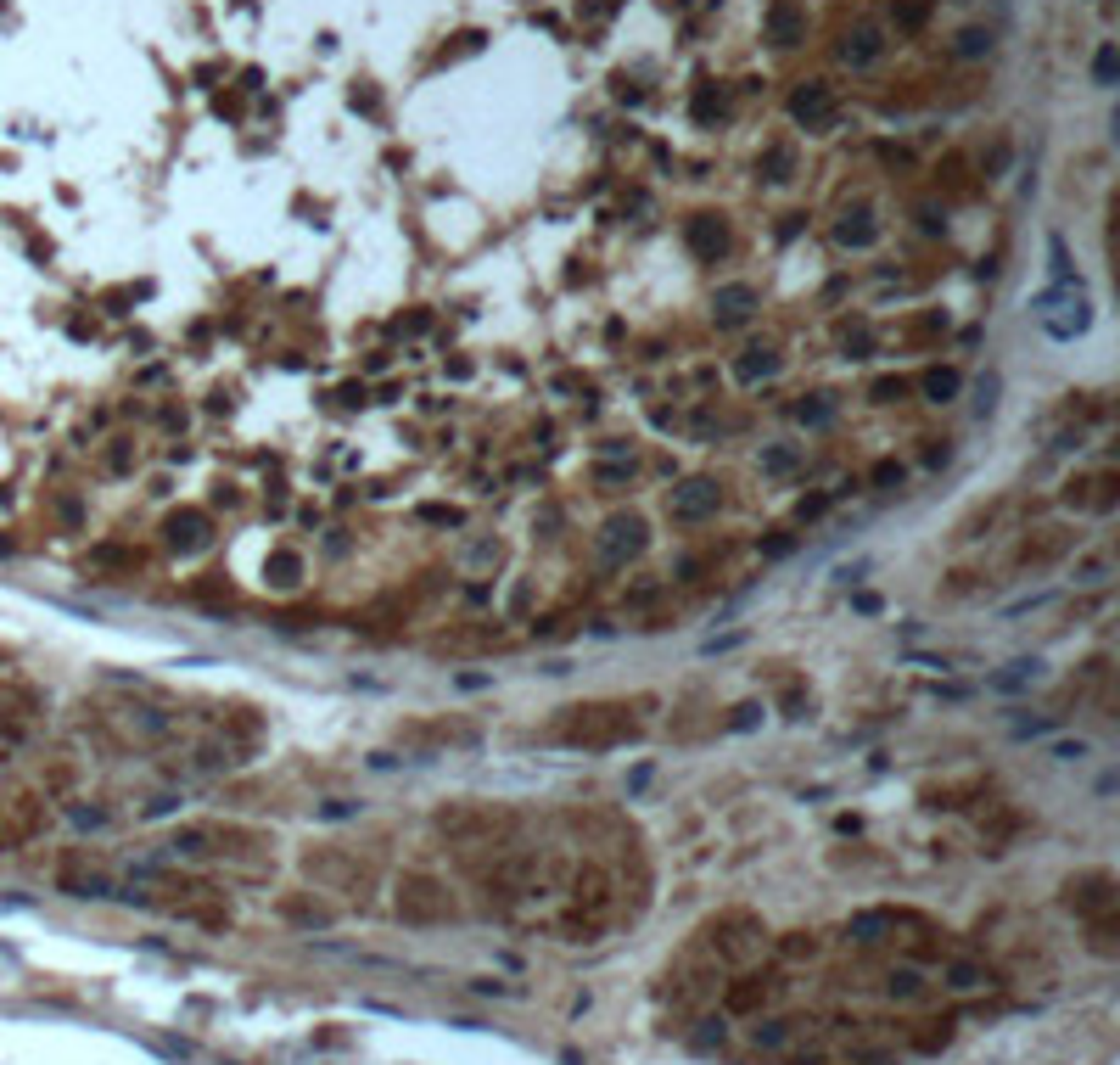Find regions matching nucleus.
<instances>
[{
	"mask_svg": "<svg viewBox=\"0 0 1120 1065\" xmlns=\"http://www.w3.org/2000/svg\"><path fill=\"white\" fill-rule=\"evenodd\" d=\"M1053 757H1059V763H1076V757H1087V741H1053Z\"/></svg>",
	"mask_w": 1120,
	"mask_h": 1065,
	"instance_id": "obj_43",
	"label": "nucleus"
},
{
	"mask_svg": "<svg viewBox=\"0 0 1120 1065\" xmlns=\"http://www.w3.org/2000/svg\"><path fill=\"white\" fill-rule=\"evenodd\" d=\"M23 741H28V718L0 707V746H23Z\"/></svg>",
	"mask_w": 1120,
	"mask_h": 1065,
	"instance_id": "obj_28",
	"label": "nucleus"
},
{
	"mask_svg": "<svg viewBox=\"0 0 1120 1065\" xmlns=\"http://www.w3.org/2000/svg\"><path fill=\"white\" fill-rule=\"evenodd\" d=\"M68 819L79 824V830H101V824H107V808H84V802H73Z\"/></svg>",
	"mask_w": 1120,
	"mask_h": 1065,
	"instance_id": "obj_35",
	"label": "nucleus"
},
{
	"mask_svg": "<svg viewBox=\"0 0 1120 1065\" xmlns=\"http://www.w3.org/2000/svg\"><path fill=\"white\" fill-rule=\"evenodd\" d=\"M846 1065H896V1054L891 1049H857Z\"/></svg>",
	"mask_w": 1120,
	"mask_h": 1065,
	"instance_id": "obj_40",
	"label": "nucleus"
},
{
	"mask_svg": "<svg viewBox=\"0 0 1120 1065\" xmlns=\"http://www.w3.org/2000/svg\"><path fill=\"white\" fill-rule=\"evenodd\" d=\"M420 522H432V527H459L465 522V511H454V505H420Z\"/></svg>",
	"mask_w": 1120,
	"mask_h": 1065,
	"instance_id": "obj_32",
	"label": "nucleus"
},
{
	"mask_svg": "<svg viewBox=\"0 0 1120 1065\" xmlns=\"http://www.w3.org/2000/svg\"><path fill=\"white\" fill-rule=\"evenodd\" d=\"M885 993H891V998H918L924 982H918V971H891V976H885Z\"/></svg>",
	"mask_w": 1120,
	"mask_h": 1065,
	"instance_id": "obj_29",
	"label": "nucleus"
},
{
	"mask_svg": "<svg viewBox=\"0 0 1120 1065\" xmlns=\"http://www.w3.org/2000/svg\"><path fill=\"white\" fill-rule=\"evenodd\" d=\"M639 729L628 718V707H566V724L554 729L560 746H588V752H605L617 741H634Z\"/></svg>",
	"mask_w": 1120,
	"mask_h": 1065,
	"instance_id": "obj_1",
	"label": "nucleus"
},
{
	"mask_svg": "<svg viewBox=\"0 0 1120 1065\" xmlns=\"http://www.w3.org/2000/svg\"><path fill=\"white\" fill-rule=\"evenodd\" d=\"M756 466H762V477H796L801 472V449L796 444H762Z\"/></svg>",
	"mask_w": 1120,
	"mask_h": 1065,
	"instance_id": "obj_17",
	"label": "nucleus"
},
{
	"mask_svg": "<svg viewBox=\"0 0 1120 1065\" xmlns=\"http://www.w3.org/2000/svg\"><path fill=\"white\" fill-rule=\"evenodd\" d=\"M930 337H947V314H941V309L918 314V320L907 325V342H930Z\"/></svg>",
	"mask_w": 1120,
	"mask_h": 1065,
	"instance_id": "obj_26",
	"label": "nucleus"
},
{
	"mask_svg": "<svg viewBox=\"0 0 1120 1065\" xmlns=\"http://www.w3.org/2000/svg\"><path fill=\"white\" fill-rule=\"evenodd\" d=\"M12 550H17V544H12V539H6V533H0V555H12Z\"/></svg>",
	"mask_w": 1120,
	"mask_h": 1065,
	"instance_id": "obj_47",
	"label": "nucleus"
},
{
	"mask_svg": "<svg viewBox=\"0 0 1120 1065\" xmlns=\"http://www.w3.org/2000/svg\"><path fill=\"white\" fill-rule=\"evenodd\" d=\"M756 309H762V292H756L751 281H723L712 292V320L717 325H740V320H751Z\"/></svg>",
	"mask_w": 1120,
	"mask_h": 1065,
	"instance_id": "obj_5",
	"label": "nucleus"
},
{
	"mask_svg": "<svg viewBox=\"0 0 1120 1065\" xmlns=\"http://www.w3.org/2000/svg\"><path fill=\"white\" fill-rule=\"evenodd\" d=\"M717 511H723V483H717V477H684V483L667 494V516H673L678 527H701V522H712Z\"/></svg>",
	"mask_w": 1120,
	"mask_h": 1065,
	"instance_id": "obj_2",
	"label": "nucleus"
},
{
	"mask_svg": "<svg viewBox=\"0 0 1120 1065\" xmlns=\"http://www.w3.org/2000/svg\"><path fill=\"white\" fill-rule=\"evenodd\" d=\"M907 392H913V376H874L868 381V398H874V404H896Z\"/></svg>",
	"mask_w": 1120,
	"mask_h": 1065,
	"instance_id": "obj_23",
	"label": "nucleus"
},
{
	"mask_svg": "<svg viewBox=\"0 0 1120 1065\" xmlns=\"http://www.w3.org/2000/svg\"><path fill=\"white\" fill-rule=\"evenodd\" d=\"M784 370V353L773 348V342H751V348L734 359V381H745V387H756V381H773Z\"/></svg>",
	"mask_w": 1120,
	"mask_h": 1065,
	"instance_id": "obj_10",
	"label": "nucleus"
},
{
	"mask_svg": "<svg viewBox=\"0 0 1120 1065\" xmlns=\"http://www.w3.org/2000/svg\"><path fill=\"white\" fill-rule=\"evenodd\" d=\"M645 550H650L645 516H634V511H617L605 527H600V561H605L611 572H617V567H628V561H639Z\"/></svg>",
	"mask_w": 1120,
	"mask_h": 1065,
	"instance_id": "obj_3",
	"label": "nucleus"
},
{
	"mask_svg": "<svg viewBox=\"0 0 1120 1065\" xmlns=\"http://www.w3.org/2000/svg\"><path fill=\"white\" fill-rule=\"evenodd\" d=\"M952 51H958V56H986V51H992V34H986V28H964Z\"/></svg>",
	"mask_w": 1120,
	"mask_h": 1065,
	"instance_id": "obj_31",
	"label": "nucleus"
},
{
	"mask_svg": "<svg viewBox=\"0 0 1120 1065\" xmlns=\"http://www.w3.org/2000/svg\"><path fill=\"white\" fill-rule=\"evenodd\" d=\"M913 387L924 392L930 404H952V398L964 392V370H958V364H930V370H924Z\"/></svg>",
	"mask_w": 1120,
	"mask_h": 1065,
	"instance_id": "obj_12",
	"label": "nucleus"
},
{
	"mask_svg": "<svg viewBox=\"0 0 1120 1065\" xmlns=\"http://www.w3.org/2000/svg\"><path fill=\"white\" fill-rule=\"evenodd\" d=\"M784 1038H790V1026H784V1021H768V1026H756V1049H779Z\"/></svg>",
	"mask_w": 1120,
	"mask_h": 1065,
	"instance_id": "obj_37",
	"label": "nucleus"
},
{
	"mask_svg": "<svg viewBox=\"0 0 1120 1065\" xmlns=\"http://www.w3.org/2000/svg\"><path fill=\"white\" fill-rule=\"evenodd\" d=\"M107 472H129V449H123V444L107 449Z\"/></svg>",
	"mask_w": 1120,
	"mask_h": 1065,
	"instance_id": "obj_45",
	"label": "nucleus"
},
{
	"mask_svg": "<svg viewBox=\"0 0 1120 1065\" xmlns=\"http://www.w3.org/2000/svg\"><path fill=\"white\" fill-rule=\"evenodd\" d=\"M790 118L807 123V129H823V123H835V90L823 79H807L796 95H790Z\"/></svg>",
	"mask_w": 1120,
	"mask_h": 1065,
	"instance_id": "obj_7",
	"label": "nucleus"
},
{
	"mask_svg": "<svg viewBox=\"0 0 1120 1065\" xmlns=\"http://www.w3.org/2000/svg\"><path fill=\"white\" fill-rule=\"evenodd\" d=\"M1065 550H1070L1065 527H1037V533H1026V544H1020V555H1014V567H1020V572H1042V567H1053Z\"/></svg>",
	"mask_w": 1120,
	"mask_h": 1065,
	"instance_id": "obj_6",
	"label": "nucleus"
},
{
	"mask_svg": "<svg viewBox=\"0 0 1120 1065\" xmlns=\"http://www.w3.org/2000/svg\"><path fill=\"white\" fill-rule=\"evenodd\" d=\"M140 561H146V555L129 550V544H118V539L90 544V555H84V567H90V572H135Z\"/></svg>",
	"mask_w": 1120,
	"mask_h": 1065,
	"instance_id": "obj_13",
	"label": "nucleus"
},
{
	"mask_svg": "<svg viewBox=\"0 0 1120 1065\" xmlns=\"http://www.w3.org/2000/svg\"><path fill=\"white\" fill-rule=\"evenodd\" d=\"M891 930H896V908H863V914L846 919V936H851V942H863V948L885 942Z\"/></svg>",
	"mask_w": 1120,
	"mask_h": 1065,
	"instance_id": "obj_11",
	"label": "nucleus"
},
{
	"mask_svg": "<svg viewBox=\"0 0 1120 1065\" xmlns=\"http://www.w3.org/2000/svg\"><path fill=\"white\" fill-rule=\"evenodd\" d=\"M162 544L179 555H196L213 544V522H208V511H196V505H185V511H174L168 522H162Z\"/></svg>",
	"mask_w": 1120,
	"mask_h": 1065,
	"instance_id": "obj_4",
	"label": "nucleus"
},
{
	"mask_svg": "<svg viewBox=\"0 0 1120 1065\" xmlns=\"http://www.w3.org/2000/svg\"><path fill=\"white\" fill-rule=\"evenodd\" d=\"M796 421H801V427H812V432L829 427V421H835V398H829V392H807V398L796 404Z\"/></svg>",
	"mask_w": 1120,
	"mask_h": 1065,
	"instance_id": "obj_21",
	"label": "nucleus"
},
{
	"mask_svg": "<svg viewBox=\"0 0 1120 1065\" xmlns=\"http://www.w3.org/2000/svg\"><path fill=\"white\" fill-rule=\"evenodd\" d=\"M762 175H768V180H790V175H796V152H790V146H768V152H762Z\"/></svg>",
	"mask_w": 1120,
	"mask_h": 1065,
	"instance_id": "obj_25",
	"label": "nucleus"
},
{
	"mask_svg": "<svg viewBox=\"0 0 1120 1065\" xmlns=\"http://www.w3.org/2000/svg\"><path fill=\"white\" fill-rule=\"evenodd\" d=\"M930 23V6L924 0H907V6H896V28H924Z\"/></svg>",
	"mask_w": 1120,
	"mask_h": 1065,
	"instance_id": "obj_34",
	"label": "nucleus"
},
{
	"mask_svg": "<svg viewBox=\"0 0 1120 1065\" xmlns=\"http://www.w3.org/2000/svg\"><path fill=\"white\" fill-rule=\"evenodd\" d=\"M684 242H689V253H695V258L717 264V258L729 253V225H723L717 214H695V219L684 225Z\"/></svg>",
	"mask_w": 1120,
	"mask_h": 1065,
	"instance_id": "obj_8",
	"label": "nucleus"
},
{
	"mask_svg": "<svg viewBox=\"0 0 1120 1065\" xmlns=\"http://www.w3.org/2000/svg\"><path fill=\"white\" fill-rule=\"evenodd\" d=\"M768 34H773L779 45H796L801 34H807V17H801L796 6H790V0H779V6L768 12Z\"/></svg>",
	"mask_w": 1120,
	"mask_h": 1065,
	"instance_id": "obj_18",
	"label": "nucleus"
},
{
	"mask_svg": "<svg viewBox=\"0 0 1120 1065\" xmlns=\"http://www.w3.org/2000/svg\"><path fill=\"white\" fill-rule=\"evenodd\" d=\"M829 505H835V494H812V499H801V511H796V516H801V522H818Z\"/></svg>",
	"mask_w": 1120,
	"mask_h": 1065,
	"instance_id": "obj_38",
	"label": "nucleus"
},
{
	"mask_svg": "<svg viewBox=\"0 0 1120 1065\" xmlns=\"http://www.w3.org/2000/svg\"><path fill=\"white\" fill-rule=\"evenodd\" d=\"M56 516H62L68 527H79V516H84V511H79V499H73V494H56Z\"/></svg>",
	"mask_w": 1120,
	"mask_h": 1065,
	"instance_id": "obj_42",
	"label": "nucleus"
},
{
	"mask_svg": "<svg viewBox=\"0 0 1120 1065\" xmlns=\"http://www.w3.org/2000/svg\"><path fill=\"white\" fill-rule=\"evenodd\" d=\"M264 578H270L275 589H298V583H303V555H298V550H286V544H281V550H275L270 561H264Z\"/></svg>",
	"mask_w": 1120,
	"mask_h": 1065,
	"instance_id": "obj_16",
	"label": "nucleus"
},
{
	"mask_svg": "<svg viewBox=\"0 0 1120 1065\" xmlns=\"http://www.w3.org/2000/svg\"><path fill=\"white\" fill-rule=\"evenodd\" d=\"M902 477H907V466L896 455H885V460H874V472H868V483L874 488H902Z\"/></svg>",
	"mask_w": 1120,
	"mask_h": 1065,
	"instance_id": "obj_27",
	"label": "nucleus"
},
{
	"mask_svg": "<svg viewBox=\"0 0 1120 1065\" xmlns=\"http://www.w3.org/2000/svg\"><path fill=\"white\" fill-rule=\"evenodd\" d=\"M879 242V225L868 219V208H857V214H846L835 225V247H851V253H863V247Z\"/></svg>",
	"mask_w": 1120,
	"mask_h": 1065,
	"instance_id": "obj_14",
	"label": "nucleus"
},
{
	"mask_svg": "<svg viewBox=\"0 0 1120 1065\" xmlns=\"http://www.w3.org/2000/svg\"><path fill=\"white\" fill-rule=\"evenodd\" d=\"M947 987L952 993H975V987H986L992 982V965H981V959H947Z\"/></svg>",
	"mask_w": 1120,
	"mask_h": 1065,
	"instance_id": "obj_15",
	"label": "nucleus"
},
{
	"mask_svg": "<svg viewBox=\"0 0 1120 1065\" xmlns=\"http://www.w3.org/2000/svg\"><path fill=\"white\" fill-rule=\"evenodd\" d=\"M918 225H924V230H947V214L935 203H918Z\"/></svg>",
	"mask_w": 1120,
	"mask_h": 1065,
	"instance_id": "obj_44",
	"label": "nucleus"
},
{
	"mask_svg": "<svg viewBox=\"0 0 1120 1065\" xmlns=\"http://www.w3.org/2000/svg\"><path fill=\"white\" fill-rule=\"evenodd\" d=\"M634 472H639V460H600L594 483L605 488V494H622V488H634Z\"/></svg>",
	"mask_w": 1120,
	"mask_h": 1065,
	"instance_id": "obj_19",
	"label": "nucleus"
},
{
	"mask_svg": "<svg viewBox=\"0 0 1120 1065\" xmlns=\"http://www.w3.org/2000/svg\"><path fill=\"white\" fill-rule=\"evenodd\" d=\"M1115 73H1120V56H1115V45H1104V51L1093 56V79H1098V84H1115Z\"/></svg>",
	"mask_w": 1120,
	"mask_h": 1065,
	"instance_id": "obj_33",
	"label": "nucleus"
},
{
	"mask_svg": "<svg viewBox=\"0 0 1120 1065\" xmlns=\"http://www.w3.org/2000/svg\"><path fill=\"white\" fill-rule=\"evenodd\" d=\"M779 993V982H762V976H745V987H729V1010H756Z\"/></svg>",
	"mask_w": 1120,
	"mask_h": 1065,
	"instance_id": "obj_20",
	"label": "nucleus"
},
{
	"mask_svg": "<svg viewBox=\"0 0 1120 1065\" xmlns=\"http://www.w3.org/2000/svg\"><path fill=\"white\" fill-rule=\"evenodd\" d=\"M879 56H885V28L879 23L846 28V40H840V62H846V68H874Z\"/></svg>",
	"mask_w": 1120,
	"mask_h": 1065,
	"instance_id": "obj_9",
	"label": "nucleus"
},
{
	"mask_svg": "<svg viewBox=\"0 0 1120 1065\" xmlns=\"http://www.w3.org/2000/svg\"><path fill=\"white\" fill-rule=\"evenodd\" d=\"M790 550H796V539H790V533H773V539L762 544V555H768V561H784Z\"/></svg>",
	"mask_w": 1120,
	"mask_h": 1065,
	"instance_id": "obj_41",
	"label": "nucleus"
},
{
	"mask_svg": "<svg viewBox=\"0 0 1120 1065\" xmlns=\"http://www.w3.org/2000/svg\"><path fill=\"white\" fill-rule=\"evenodd\" d=\"M1037 679H1042V661H1037V656H1026V661H1014L1009 673L992 679V690H1026V684H1037Z\"/></svg>",
	"mask_w": 1120,
	"mask_h": 1065,
	"instance_id": "obj_22",
	"label": "nucleus"
},
{
	"mask_svg": "<svg viewBox=\"0 0 1120 1065\" xmlns=\"http://www.w3.org/2000/svg\"><path fill=\"white\" fill-rule=\"evenodd\" d=\"M851 606L863 611V617H874V611H879V594H857V600H851Z\"/></svg>",
	"mask_w": 1120,
	"mask_h": 1065,
	"instance_id": "obj_46",
	"label": "nucleus"
},
{
	"mask_svg": "<svg viewBox=\"0 0 1120 1065\" xmlns=\"http://www.w3.org/2000/svg\"><path fill=\"white\" fill-rule=\"evenodd\" d=\"M1109 578V555H1081L1076 561V583H1104Z\"/></svg>",
	"mask_w": 1120,
	"mask_h": 1065,
	"instance_id": "obj_30",
	"label": "nucleus"
},
{
	"mask_svg": "<svg viewBox=\"0 0 1120 1065\" xmlns=\"http://www.w3.org/2000/svg\"><path fill=\"white\" fill-rule=\"evenodd\" d=\"M840 353H846V359H868V353H874V331H868L863 320L846 325V331H840Z\"/></svg>",
	"mask_w": 1120,
	"mask_h": 1065,
	"instance_id": "obj_24",
	"label": "nucleus"
},
{
	"mask_svg": "<svg viewBox=\"0 0 1120 1065\" xmlns=\"http://www.w3.org/2000/svg\"><path fill=\"white\" fill-rule=\"evenodd\" d=\"M712 112H723V95H717L712 84H701V90H695V118L706 123V118H712Z\"/></svg>",
	"mask_w": 1120,
	"mask_h": 1065,
	"instance_id": "obj_36",
	"label": "nucleus"
},
{
	"mask_svg": "<svg viewBox=\"0 0 1120 1065\" xmlns=\"http://www.w3.org/2000/svg\"><path fill=\"white\" fill-rule=\"evenodd\" d=\"M762 724V707L756 701H745V707H734V718H729V729H756Z\"/></svg>",
	"mask_w": 1120,
	"mask_h": 1065,
	"instance_id": "obj_39",
	"label": "nucleus"
}]
</instances>
